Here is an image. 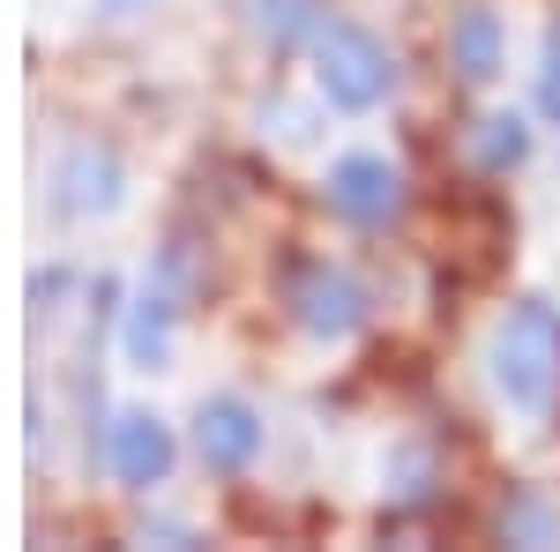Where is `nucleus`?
I'll use <instances>...</instances> for the list:
<instances>
[{"label":"nucleus","mask_w":560,"mask_h":552,"mask_svg":"<svg viewBox=\"0 0 560 552\" xmlns=\"http://www.w3.org/2000/svg\"><path fill=\"white\" fill-rule=\"evenodd\" d=\"M486 381L501 396V411H516L523 425H538L560 396V321L553 306L523 298L493 321V343H486Z\"/></svg>","instance_id":"f257e3e1"},{"label":"nucleus","mask_w":560,"mask_h":552,"mask_svg":"<svg viewBox=\"0 0 560 552\" xmlns=\"http://www.w3.org/2000/svg\"><path fill=\"white\" fill-rule=\"evenodd\" d=\"M314 83L337 113H374L388 90H396V60L374 31L359 23H322L314 31Z\"/></svg>","instance_id":"f03ea898"},{"label":"nucleus","mask_w":560,"mask_h":552,"mask_svg":"<svg viewBox=\"0 0 560 552\" xmlns=\"http://www.w3.org/2000/svg\"><path fill=\"white\" fill-rule=\"evenodd\" d=\"M105 470L120 485H135V493L165 485L173 478V425L158 419V411H120V419L105 425Z\"/></svg>","instance_id":"7ed1b4c3"},{"label":"nucleus","mask_w":560,"mask_h":552,"mask_svg":"<svg viewBox=\"0 0 560 552\" xmlns=\"http://www.w3.org/2000/svg\"><path fill=\"white\" fill-rule=\"evenodd\" d=\"M329 202H337L351 224H382V216H396V202H404V172L388 165L382 150H345V157L329 165Z\"/></svg>","instance_id":"20e7f679"},{"label":"nucleus","mask_w":560,"mask_h":552,"mask_svg":"<svg viewBox=\"0 0 560 552\" xmlns=\"http://www.w3.org/2000/svg\"><path fill=\"white\" fill-rule=\"evenodd\" d=\"M195 448H202V463H210V470H247L261 456L255 403H240V396H210V403L195 411Z\"/></svg>","instance_id":"39448f33"},{"label":"nucleus","mask_w":560,"mask_h":552,"mask_svg":"<svg viewBox=\"0 0 560 552\" xmlns=\"http://www.w3.org/2000/svg\"><path fill=\"white\" fill-rule=\"evenodd\" d=\"M52 187H60V210L75 216V224H97V216L120 210V165L105 150H68Z\"/></svg>","instance_id":"423d86ee"},{"label":"nucleus","mask_w":560,"mask_h":552,"mask_svg":"<svg viewBox=\"0 0 560 552\" xmlns=\"http://www.w3.org/2000/svg\"><path fill=\"white\" fill-rule=\"evenodd\" d=\"M300 321L314 329V337H329V343H345L359 321H366V292L351 284L345 269H314L300 284Z\"/></svg>","instance_id":"0eeeda50"},{"label":"nucleus","mask_w":560,"mask_h":552,"mask_svg":"<svg viewBox=\"0 0 560 552\" xmlns=\"http://www.w3.org/2000/svg\"><path fill=\"white\" fill-rule=\"evenodd\" d=\"M173 337H179V314H173V298L165 292H142L128 306V366L135 374H165L173 366Z\"/></svg>","instance_id":"6e6552de"},{"label":"nucleus","mask_w":560,"mask_h":552,"mask_svg":"<svg viewBox=\"0 0 560 552\" xmlns=\"http://www.w3.org/2000/svg\"><path fill=\"white\" fill-rule=\"evenodd\" d=\"M456 68L471 75V83H493L501 68H509V31H501V15L493 8H464V23H456Z\"/></svg>","instance_id":"1a4fd4ad"},{"label":"nucleus","mask_w":560,"mask_h":552,"mask_svg":"<svg viewBox=\"0 0 560 552\" xmlns=\"http://www.w3.org/2000/svg\"><path fill=\"white\" fill-rule=\"evenodd\" d=\"M478 128H486L478 134V165L501 172V165H523V157H530V128H523L516 113H493V120H478Z\"/></svg>","instance_id":"9d476101"},{"label":"nucleus","mask_w":560,"mask_h":552,"mask_svg":"<svg viewBox=\"0 0 560 552\" xmlns=\"http://www.w3.org/2000/svg\"><path fill=\"white\" fill-rule=\"evenodd\" d=\"M538 105H546V120H560V31L546 38V68H538Z\"/></svg>","instance_id":"9b49d317"},{"label":"nucleus","mask_w":560,"mask_h":552,"mask_svg":"<svg viewBox=\"0 0 560 552\" xmlns=\"http://www.w3.org/2000/svg\"><path fill=\"white\" fill-rule=\"evenodd\" d=\"M105 8H142V0H105Z\"/></svg>","instance_id":"f8f14e48"}]
</instances>
